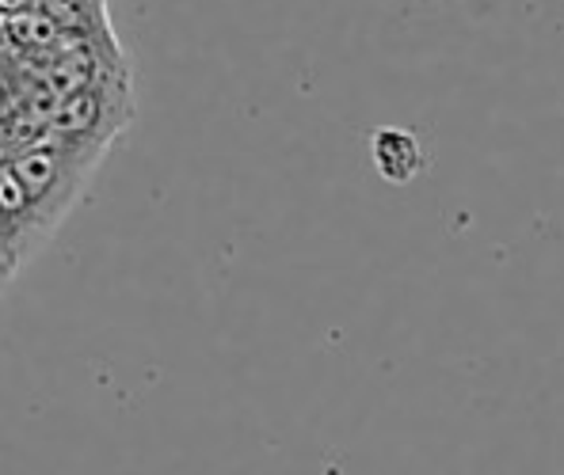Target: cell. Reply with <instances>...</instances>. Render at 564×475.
I'll return each mask as SVG.
<instances>
[{
    "instance_id": "6da1fadb",
    "label": "cell",
    "mask_w": 564,
    "mask_h": 475,
    "mask_svg": "<svg viewBox=\"0 0 564 475\" xmlns=\"http://www.w3.org/2000/svg\"><path fill=\"white\" fill-rule=\"evenodd\" d=\"M107 156V145H85V141H54L43 137L39 145L8 153L0 161L12 168L15 179L23 183V190L31 195L39 217L50 232L65 221V213L77 206V198L85 195L88 179L99 168V161Z\"/></svg>"
},
{
    "instance_id": "7a4b0ae2",
    "label": "cell",
    "mask_w": 564,
    "mask_h": 475,
    "mask_svg": "<svg viewBox=\"0 0 564 475\" xmlns=\"http://www.w3.org/2000/svg\"><path fill=\"white\" fill-rule=\"evenodd\" d=\"M134 119V96H130V73L111 69L93 85L62 96L46 111V137L54 141H85V145H107L127 130Z\"/></svg>"
},
{
    "instance_id": "3957f363",
    "label": "cell",
    "mask_w": 564,
    "mask_h": 475,
    "mask_svg": "<svg viewBox=\"0 0 564 475\" xmlns=\"http://www.w3.org/2000/svg\"><path fill=\"white\" fill-rule=\"evenodd\" d=\"M375 164H378V172L393 183L412 179L423 164L420 141L404 130H378L375 133Z\"/></svg>"
}]
</instances>
